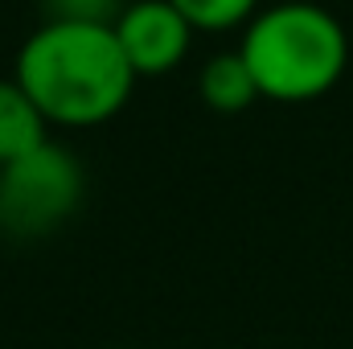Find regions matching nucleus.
Here are the masks:
<instances>
[{"mask_svg": "<svg viewBox=\"0 0 353 349\" xmlns=\"http://www.w3.org/2000/svg\"><path fill=\"white\" fill-rule=\"evenodd\" d=\"M197 33H226L259 12V0H173Z\"/></svg>", "mask_w": 353, "mask_h": 349, "instance_id": "obj_7", "label": "nucleus"}, {"mask_svg": "<svg viewBox=\"0 0 353 349\" xmlns=\"http://www.w3.org/2000/svg\"><path fill=\"white\" fill-rule=\"evenodd\" d=\"M12 79L50 128L66 132L115 119L136 90V70L115 41V29L66 17H50L21 41Z\"/></svg>", "mask_w": 353, "mask_h": 349, "instance_id": "obj_1", "label": "nucleus"}, {"mask_svg": "<svg viewBox=\"0 0 353 349\" xmlns=\"http://www.w3.org/2000/svg\"><path fill=\"white\" fill-rule=\"evenodd\" d=\"M239 54L255 74L259 99L312 103L341 83L350 66V37L329 8L283 0L247 21Z\"/></svg>", "mask_w": 353, "mask_h": 349, "instance_id": "obj_2", "label": "nucleus"}, {"mask_svg": "<svg viewBox=\"0 0 353 349\" xmlns=\"http://www.w3.org/2000/svg\"><path fill=\"white\" fill-rule=\"evenodd\" d=\"M197 94L210 111L218 115H234V111H247L255 99H259V87H255V74L251 66L243 62V54H214L201 74H197Z\"/></svg>", "mask_w": 353, "mask_h": 349, "instance_id": "obj_6", "label": "nucleus"}, {"mask_svg": "<svg viewBox=\"0 0 353 349\" xmlns=\"http://www.w3.org/2000/svg\"><path fill=\"white\" fill-rule=\"evenodd\" d=\"M46 140H50V123L37 111V103L21 90L12 74L0 79V169L12 165L17 157L41 148Z\"/></svg>", "mask_w": 353, "mask_h": 349, "instance_id": "obj_5", "label": "nucleus"}, {"mask_svg": "<svg viewBox=\"0 0 353 349\" xmlns=\"http://www.w3.org/2000/svg\"><path fill=\"white\" fill-rule=\"evenodd\" d=\"M50 17H66V21H99V25H115V17L123 12L119 0H50Z\"/></svg>", "mask_w": 353, "mask_h": 349, "instance_id": "obj_8", "label": "nucleus"}, {"mask_svg": "<svg viewBox=\"0 0 353 349\" xmlns=\"http://www.w3.org/2000/svg\"><path fill=\"white\" fill-rule=\"evenodd\" d=\"M111 29H115L123 58L132 62L136 79L176 70L189 58L193 33H197L173 0H132V4H123V12L115 17Z\"/></svg>", "mask_w": 353, "mask_h": 349, "instance_id": "obj_4", "label": "nucleus"}, {"mask_svg": "<svg viewBox=\"0 0 353 349\" xmlns=\"http://www.w3.org/2000/svg\"><path fill=\"white\" fill-rule=\"evenodd\" d=\"M79 201H83V169L54 140L0 169V230L17 239L54 235L79 210Z\"/></svg>", "mask_w": 353, "mask_h": 349, "instance_id": "obj_3", "label": "nucleus"}]
</instances>
